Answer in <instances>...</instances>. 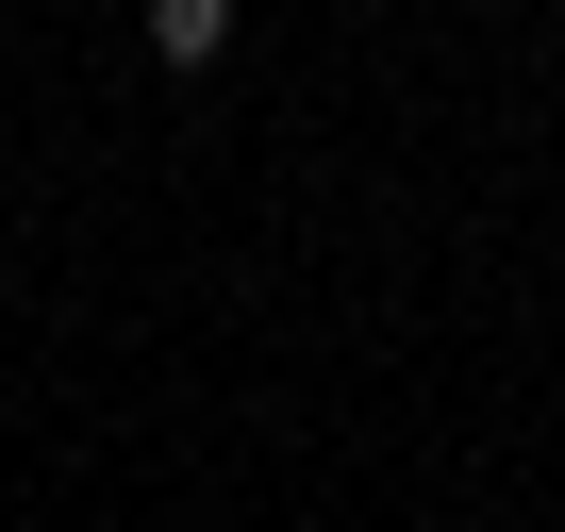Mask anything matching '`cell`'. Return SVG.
<instances>
[{
  "instance_id": "6da1fadb",
  "label": "cell",
  "mask_w": 565,
  "mask_h": 532,
  "mask_svg": "<svg viewBox=\"0 0 565 532\" xmlns=\"http://www.w3.org/2000/svg\"><path fill=\"white\" fill-rule=\"evenodd\" d=\"M233 51V0H150V67H216Z\"/></svg>"
}]
</instances>
